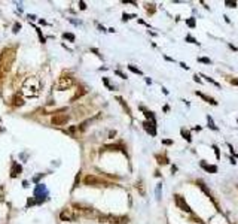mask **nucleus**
<instances>
[{"label":"nucleus","mask_w":238,"mask_h":224,"mask_svg":"<svg viewBox=\"0 0 238 224\" xmlns=\"http://www.w3.org/2000/svg\"><path fill=\"white\" fill-rule=\"evenodd\" d=\"M15 58H16V49L12 46H7L0 52V81H4V78L7 76Z\"/></svg>","instance_id":"obj_1"},{"label":"nucleus","mask_w":238,"mask_h":224,"mask_svg":"<svg viewBox=\"0 0 238 224\" xmlns=\"http://www.w3.org/2000/svg\"><path fill=\"white\" fill-rule=\"evenodd\" d=\"M40 81L36 76H28L24 79L22 85H21V96L27 97V99H33L37 97L40 94Z\"/></svg>","instance_id":"obj_2"},{"label":"nucleus","mask_w":238,"mask_h":224,"mask_svg":"<svg viewBox=\"0 0 238 224\" xmlns=\"http://www.w3.org/2000/svg\"><path fill=\"white\" fill-rule=\"evenodd\" d=\"M73 85H75V78L70 76V75H63V76H60L58 81H57V88L60 90V91L72 88Z\"/></svg>","instance_id":"obj_3"},{"label":"nucleus","mask_w":238,"mask_h":224,"mask_svg":"<svg viewBox=\"0 0 238 224\" xmlns=\"http://www.w3.org/2000/svg\"><path fill=\"white\" fill-rule=\"evenodd\" d=\"M83 184H85V185H91V187H97V185H112L110 182L98 178V176H95V175H91V173L83 176Z\"/></svg>","instance_id":"obj_4"},{"label":"nucleus","mask_w":238,"mask_h":224,"mask_svg":"<svg viewBox=\"0 0 238 224\" xmlns=\"http://www.w3.org/2000/svg\"><path fill=\"white\" fill-rule=\"evenodd\" d=\"M174 203H176V206L180 211H183V212H192L191 206L188 205V202L185 200V197L182 194H174Z\"/></svg>","instance_id":"obj_5"},{"label":"nucleus","mask_w":238,"mask_h":224,"mask_svg":"<svg viewBox=\"0 0 238 224\" xmlns=\"http://www.w3.org/2000/svg\"><path fill=\"white\" fill-rule=\"evenodd\" d=\"M60 218H61L63 221H76V220H78V214H76L73 209L66 208V209H63V211H61Z\"/></svg>","instance_id":"obj_6"},{"label":"nucleus","mask_w":238,"mask_h":224,"mask_svg":"<svg viewBox=\"0 0 238 224\" xmlns=\"http://www.w3.org/2000/svg\"><path fill=\"white\" fill-rule=\"evenodd\" d=\"M107 223L109 224H128L129 218L126 215H107Z\"/></svg>","instance_id":"obj_7"},{"label":"nucleus","mask_w":238,"mask_h":224,"mask_svg":"<svg viewBox=\"0 0 238 224\" xmlns=\"http://www.w3.org/2000/svg\"><path fill=\"white\" fill-rule=\"evenodd\" d=\"M69 115L67 114H55L52 118H51V123L54 124V126H64L67 121H69Z\"/></svg>","instance_id":"obj_8"},{"label":"nucleus","mask_w":238,"mask_h":224,"mask_svg":"<svg viewBox=\"0 0 238 224\" xmlns=\"http://www.w3.org/2000/svg\"><path fill=\"white\" fill-rule=\"evenodd\" d=\"M197 184H198L199 187H201V188H202V191H204V193H205V194H207V196H208V197H210V200H211V202H213V203H214V206H216V208H217V211H220V209H219V205H217V202H216V200H214V197H213V196H211V193H210V191H208V188H207V187H205V184H204V182H202V181H201V179H199V181H197Z\"/></svg>","instance_id":"obj_9"},{"label":"nucleus","mask_w":238,"mask_h":224,"mask_svg":"<svg viewBox=\"0 0 238 224\" xmlns=\"http://www.w3.org/2000/svg\"><path fill=\"white\" fill-rule=\"evenodd\" d=\"M144 129H146V132L147 133H150L152 136H155L156 134V129H155V123H152V121H144Z\"/></svg>","instance_id":"obj_10"},{"label":"nucleus","mask_w":238,"mask_h":224,"mask_svg":"<svg viewBox=\"0 0 238 224\" xmlns=\"http://www.w3.org/2000/svg\"><path fill=\"white\" fill-rule=\"evenodd\" d=\"M134 187H135V190H137L141 196H146V187H144V182H143L141 179H138V181L135 182Z\"/></svg>","instance_id":"obj_11"},{"label":"nucleus","mask_w":238,"mask_h":224,"mask_svg":"<svg viewBox=\"0 0 238 224\" xmlns=\"http://www.w3.org/2000/svg\"><path fill=\"white\" fill-rule=\"evenodd\" d=\"M195 94H197V96H199L201 99H204V100H205L207 103H210V105H217V102H216L213 97H210V96H207V94H204V93H201V91H197Z\"/></svg>","instance_id":"obj_12"},{"label":"nucleus","mask_w":238,"mask_h":224,"mask_svg":"<svg viewBox=\"0 0 238 224\" xmlns=\"http://www.w3.org/2000/svg\"><path fill=\"white\" fill-rule=\"evenodd\" d=\"M86 91H88V90L85 88V87H79V88H78V91L75 93V96L70 99V102H75V100H78V99H79V97H82L83 94H86Z\"/></svg>","instance_id":"obj_13"},{"label":"nucleus","mask_w":238,"mask_h":224,"mask_svg":"<svg viewBox=\"0 0 238 224\" xmlns=\"http://www.w3.org/2000/svg\"><path fill=\"white\" fill-rule=\"evenodd\" d=\"M12 105H13V106H22V105H24V97H21V96H13V97H12Z\"/></svg>","instance_id":"obj_14"},{"label":"nucleus","mask_w":238,"mask_h":224,"mask_svg":"<svg viewBox=\"0 0 238 224\" xmlns=\"http://www.w3.org/2000/svg\"><path fill=\"white\" fill-rule=\"evenodd\" d=\"M201 166H202L207 172H211V173H216V172H217V167H216V166H208V164H205L204 161H201Z\"/></svg>","instance_id":"obj_15"},{"label":"nucleus","mask_w":238,"mask_h":224,"mask_svg":"<svg viewBox=\"0 0 238 224\" xmlns=\"http://www.w3.org/2000/svg\"><path fill=\"white\" fill-rule=\"evenodd\" d=\"M144 8H146V11H147V14H149V15L155 14V11H156V8H155V5H153V3H146V5H144Z\"/></svg>","instance_id":"obj_16"},{"label":"nucleus","mask_w":238,"mask_h":224,"mask_svg":"<svg viewBox=\"0 0 238 224\" xmlns=\"http://www.w3.org/2000/svg\"><path fill=\"white\" fill-rule=\"evenodd\" d=\"M104 151H122L120 145H107L104 146Z\"/></svg>","instance_id":"obj_17"},{"label":"nucleus","mask_w":238,"mask_h":224,"mask_svg":"<svg viewBox=\"0 0 238 224\" xmlns=\"http://www.w3.org/2000/svg\"><path fill=\"white\" fill-rule=\"evenodd\" d=\"M155 157H156V160H158V163H159V164H168V158H167L165 155H161V154H156Z\"/></svg>","instance_id":"obj_18"},{"label":"nucleus","mask_w":238,"mask_h":224,"mask_svg":"<svg viewBox=\"0 0 238 224\" xmlns=\"http://www.w3.org/2000/svg\"><path fill=\"white\" fill-rule=\"evenodd\" d=\"M118 100H119V103H120V105L123 106V109L126 111V114H128V115H131V111H129V108L126 106V103H125V100H123L122 97H118Z\"/></svg>","instance_id":"obj_19"},{"label":"nucleus","mask_w":238,"mask_h":224,"mask_svg":"<svg viewBox=\"0 0 238 224\" xmlns=\"http://www.w3.org/2000/svg\"><path fill=\"white\" fill-rule=\"evenodd\" d=\"M226 81L234 84V85H238V78H235V76H226Z\"/></svg>","instance_id":"obj_20"},{"label":"nucleus","mask_w":238,"mask_h":224,"mask_svg":"<svg viewBox=\"0 0 238 224\" xmlns=\"http://www.w3.org/2000/svg\"><path fill=\"white\" fill-rule=\"evenodd\" d=\"M182 136L188 140V142H191V133L188 132V130H185V129H182Z\"/></svg>","instance_id":"obj_21"},{"label":"nucleus","mask_w":238,"mask_h":224,"mask_svg":"<svg viewBox=\"0 0 238 224\" xmlns=\"http://www.w3.org/2000/svg\"><path fill=\"white\" fill-rule=\"evenodd\" d=\"M204 78H205V79H207L208 82H211L213 85H216V87H220V84H219V82H216L214 79H211V78H208V76H204Z\"/></svg>","instance_id":"obj_22"},{"label":"nucleus","mask_w":238,"mask_h":224,"mask_svg":"<svg viewBox=\"0 0 238 224\" xmlns=\"http://www.w3.org/2000/svg\"><path fill=\"white\" fill-rule=\"evenodd\" d=\"M191 220H194V221H195V223L204 224V221H202V220H201V218H199V217H195V215H192V217H191Z\"/></svg>","instance_id":"obj_23"},{"label":"nucleus","mask_w":238,"mask_h":224,"mask_svg":"<svg viewBox=\"0 0 238 224\" xmlns=\"http://www.w3.org/2000/svg\"><path fill=\"white\" fill-rule=\"evenodd\" d=\"M198 61H201V63H205V64H210V63H211V61H210V58H204V57L198 58Z\"/></svg>","instance_id":"obj_24"},{"label":"nucleus","mask_w":238,"mask_h":224,"mask_svg":"<svg viewBox=\"0 0 238 224\" xmlns=\"http://www.w3.org/2000/svg\"><path fill=\"white\" fill-rule=\"evenodd\" d=\"M128 67H129V70H131V72H134V73H138V75H141V72H140L138 69H135L134 66H128Z\"/></svg>","instance_id":"obj_25"},{"label":"nucleus","mask_w":238,"mask_h":224,"mask_svg":"<svg viewBox=\"0 0 238 224\" xmlns=\"http://www.w3.org/2000/svg\"><path fill=\"white\" fill-rule=\"evenodd\" d=\"M64 38H66V39H69V41H75V36H73V35H69V33H66V35H64Z\"/></svg>","instance_id":"obj_26"},{"label":"nucleus","mask_w":238,"mask_h":224,"mask_svg":"<svg viewBox=\"0 0 238 224\" xmlns=\"http://www.w3.org/2000/svg\"><path fill=\"white\" fill-rule=\"evenodd\" d=\"M208 124H210V127H211L213 130H217V127L213 124V121H211V118H210V117H208Z\"/></svg>","instance_id":"obj_27"},{"label":"nucleus","mask_w":238,"mask_h":224,"mask_svg":"<svg viewBox=\"0 0 238 224\" xmlns=\"http://www.w3.org/2000/svg\"><path fill=\"white\" fill-rule=\"evenodd\" d=\"M162 143H164V145H171V143H173V140H171V139H164V140H162Z\"/></svg>","instance_id":"obj_28"},{"label":"nucleus","mask_w":238,"mask_h":224,"mask_svg":"<svg viewBox=\"0 0 238 224\" xmlns=\"http://www.w3.org/2000/svg\"><path fill=\"white\" fill-rule=\"evenodd\" d=\"M186 23H188V24H189L191 27H194V26H195V21H194V18H191V20H188Z\"/></svg>","instance_id":"obj_29"},{"label":"nucleus","mask_w":238,"mask_h":224,"mask_svg":"<svg viewBox=\"0 0 238 224\" xmlns=\"http://www.w3.org/2000/svg\"><path fill=\"white\" fill-rule=\"evenodd\" d=\"M226 5H229V8H235V2H226Z\"/></svg>","instance_id":"obj_30"}]
</instances>
